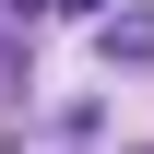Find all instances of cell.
Here are the masks:
<instances>
[{
    "mask_svg": "<svg viewBox=\"0 0 154 154\" xmlns=\"http://www.w3.org/2000/svg\"><path fill=\"white\" fill-rule=\"evenodd\" d=\"M107 59H154V12H131V24H107Z\"/></svg>",
    "mask_w": 154,
    "mask_h": 154,
    "instance_id": "obj_1",
    "label": "cell"
}]
</instances>
